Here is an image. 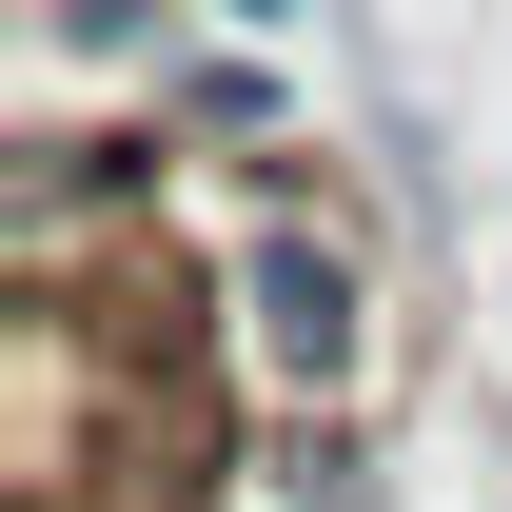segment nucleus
Here are the masks:
<instances>
[{
  "label": "nucleus",
  "mask_w": 512,
  "mask_h": 512,
  "mask_svg": "<svg viewBox=\"0 0 512 512\" xmlns=\"http://www.w3.org/2000/svg\"><path fill=\"white\" fill-rule=\"evenodd\" d=\"M237 20H316V0H237Z\"/></svg>",
  "instance_id": "nucleus-2"
},
{
  "label": "nucleus",
  "mask_w": 512,
  "mask_h": 512,
  "mask_svg": "<svg viewBox=\"0 0 512 512\" xmlns=\"http://www.w3.org/2000/svg\"><path fill=\"white\" fill-rule=\"evenodd\" d=\"M256 355H276L296 394H335L355 355H375V276H355L316 217H276V237H256Z\"/></svg>",
  "instance_id": "nucleus-1"
}]
</instances>
